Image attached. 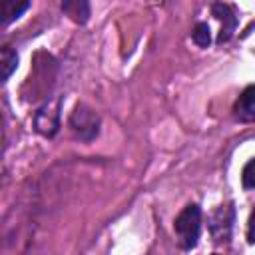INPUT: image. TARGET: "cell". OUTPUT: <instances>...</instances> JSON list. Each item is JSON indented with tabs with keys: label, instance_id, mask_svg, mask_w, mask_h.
<instances>
[{
	"label": "cell",
	"instance_id": "cell-1",
	"mask_svg": "<svg viewBox=\"0 0 255 255\" xmlns=\"http://www.w3.org/2000/svg\"><path fill=\"white\" fill-rule=\"evenodd\" d=\"M173 231L179 247L183 251H191L197 245L201 233V209L197 203H189L173 221Z\"/></svg>",
	"mask_w": 255,
	"mask_h": 255
},
{
	"label": "cell",
	"instance_id": "cell-2",
	"mask_svg": "<svg viewBox=\"0 0 255 255\" xmlns=\"http://www.w3.org/2000/svg\"><path fill=\"white\" fill-rule=\"evenodd\" d=\"M70 128L80 139L92 141L100 131V118L92 108H88L84 104H78L76 110L70 116Z\"/></svg>",
	"mask_w": 255,
	"mask_h": 255
},
{
	"label": "cell",
	"instance_id": "cell-3",
	"mask_svg": "<svg viewBox=\"0 0 255 255\" xmlns=\"http://www.w3.org/2000/svg\"><path fill=\"white\" fill-rule=\"evenodd\" d=\"M60 106L62 100H48L34 116V129L38 133H42L44 137H52L56 135L58 128H60Z\"/></svg>",
	"mask_w": 255,
	"mask_h": 255
},
{
	"label": "cell",
	"instance_id": "cell-4",
	"mask_svg": "<svg viewBox=\"0 0 255 255\" xmlns=\"http://www.w3.org/2000/svg\"><path fill=\"white\" fill-rule=\"evenodd\" d=\"M233 221H235V209L231 203L217 207L209 217V231H211L213 239L227 241L231 235V229H233Z\"/></svg>",
	"mask_w": 255,
	"mask_h": 255
},
{
	"label": "cell",
	"instance_id": "cell-5",
	"mask_svg": "<svg viewBox=\"0 0 255 255\" xmlns=\"http://www.w3.org/2000/svg\"><path fill=\"white\" fill-rule=\"evenodd\" d=\"M211 10H213V16L221 22V32L217 36V44H223V42H227L233 36L235 28H237L235 8L229 6V4H213Z\"/></svg>",
	"mask_w": 255,
	"mask_h": 255
},
{
	"label": "cell",
	"instance_id": "cell-6",
	"mask_svg": "<svg viewBox=\"0 0 255 255\" xmlns=\"http://www.w3.org/2000/svg\"><path fill=\"white\" fill-rule=\"evenodd\" d=\"M235 118L239 122H253L255 118V106H253V86H247L243 90V94L239 96L237 104H235Z\"/></svg>",
	"mask_w": 255,
	"mask_h": 255
},
{
	"label": "cell",
	"instance_id": "cell-7",
	"mask_svg": "<svg viewBox=\"0 0 255 255\" xmlns=\"http://www.w3.org/2000/svg\"><path fill=\"white\" fill-rule=\"evenodd\" d=\"M18 66V54L10 46H0V84H4Z\"/></svg>",
	"mask_w": 255,
	"mask_h": 255
},
{
	"label": "cell",
	"instance_id": "cell-8",
	"mask_svg": "<svg viewBox=\"0 0 255 255\" xmlns=\"http://www.w3.org/2000/svg\"><path fill=\"white\" fill-rule=\"evenodd\" d=\"M28 8H30V2H2L0 4V24L4 26V24L14 22Z\"/></svg>",
	"mask_w": 255,
	"mask_h": 255
},
{
	"label": "cell",
	"instance_id": "cell-9",
	"mask_svg": "<svg viewBox=\"0 0 255 255\" xmlns=\"http://www.w3.org/2000/svg\"><path fill=\"white\" fill-rule=\"evenodd\" d=\"M62 10L72 18V20H76V22H80V24H84L86 20H88V16H90V4L88 2H64L62 4Z\"/></svg>",
	"mask_w": 255,
	"mask_h": 255
},
{
	"label": "cell",
	"instance_id": "cell-10",
	"mask_svg": "<svg viewBox=\"0 0 255 255\" xmlns=\"http://www.w3.org/2000/svg\"><path fill=\"white\" fill-rule=\"evenodd\" d=\"M191 38L193 42L199 46V48H207L211 44V32H209V26L205 22H197L193 26V32H191Z\"/></svg>",
	"mask_w": 255,
	"mask_h": 255
},
{
	"label": "cell",
	"instance_id": "cell-11",
	"mask_svg": "<svg viewBox=\"0 0 255 255\" xmlns=\"http://www.w3.org/2000/svg\"><path fill=\"white\" fill-rule=\"evenodd\" d=\"M251 169H253V159H249L243 167V187L245 189H251L253 187V175H251Z\"/></svg>",
	"mask_w": 255,
	"mask_h": 255
},
{
	"label": "cell",
	"instance_id": "cell-12",
	"mask_svg": "<svg viewBox=\"0 0 255 255\" xmlns=\"http://www.w3.org/2000/svg\"><path fill=\"white\" fill-rule=\"evenodd\" d=\"M213 255H219V253H213Z\"/></svg>",
	"mask_w": 255,
	"mask_h": 255
}]
</instances>
